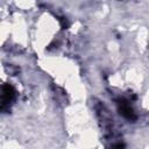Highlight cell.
Listing matches in <instances>:
<instances>
[{
    "label": "cell",
    "mask_w": 149,
    "mask_h": 149,
    "mask_svg": "<svg viewBox=\"0 0 149 149\" xmlns=\"http://www.w3.org/2000/svg\"><path fill=\"white\" fill-rule=\"evenodd\" d=\"M119 111H120V113H121L125 118H127V119L134 118V112H133V109L130 108V106H129L127 102H122V104L120 102Z\"/></svg>",
    "instance_id": "obj_2"
},
{
    "label": "cell",
    "mask_w": 149,
    "mask_h": 149,
    "mask_svg": "<svg viewBox=\"0 0 149 149\" xmlns=\"http://www.w3.org/2000/svg\"><path fill=\"white\" fill-rule=\"evenodd\" d=\"M13 97H14V90H13V87H12L10 85H5V86L2 87V93H1L2 107H3L6 104L10 102L12 99H13Z\"/></svg>",
    "instance_id": "obj_1"
}]
</instances>
